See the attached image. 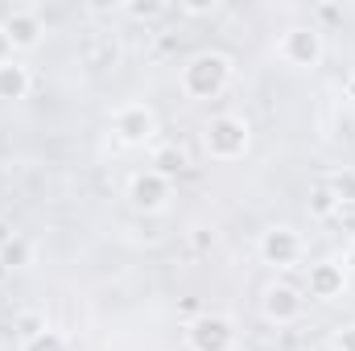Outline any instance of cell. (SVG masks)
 <instances>
[{"instance_id": "3957f363", "label": "cell", "mask_w": 355, "mask_h": 351, "mask_svg": "<svg viewBox=\"0 0 355 351\" xmlns=\"http://www.w3.org/2000/svg\"><path fill=\"white\" fill-rule=\"evenodd\" d=\"M190 343H194V351H232L236 331L227 318H198L190 327Z\"/></svg>"}, {"instance_id": "5bb4252c", "label": "cell", "mask_w": 355, "mask_h": 351, "mask_svg": "<svg viewBox=\"0 0 355 351\" xmlns=\"http://www.w3.org/2000/svg\"><path fill=\"white\" fill-rule=\"evenodd\" d=\"M153 166H157V174L166 178V174H174V170H182V166H186V157H182L178 149H162V153L153 157Z\"/></svg>"}, {"instance_id": "7c38bea8", "label": "cell", "mask_w": 355, "mask_h": 351, "mask_svg": "<svg viewBox=\"0 0 355 351\" xmlns=\"http://www.w3.org/2000/svg\"><path fill=\"white\" fill-rule=\"evenodd\" d=\"M327 190L335 194V203H339V207H343V203H355V174H352V170H347V174H335Z\"/></svg>"}, {"instance_id": "52a82bcc", "label": "cell", "mask_w": 355, "mask_h": 351, "mask_svg": "<svg viewBox=\"0 0 355 351\" xmlns=\"http://www.w3.org/2000/svg\"><path fill=\"white\" fill-rule=\"evenodd\" d=\"M343 289V264L322 261L310 268V298H335Z\"/></svg>"}, {"instance_id": "9c48e42d", "label": "cell", "mask_w": 355, "mask_h": 351, "mask_svg": "<svg viewBox=\"0 0 355 351\" xmlns=\"http://www.w3.org/2000/svg\"><path fill=\"white\" fill-rule=\"evenodd\" d=\"M4 37H8V46L29 50V46H37V21H33V17H25V12H12V17H8V25H4Z\"/></svg>"}, {"instance_id": "4fadbf2b", "label": "cell", "mask_w": 355, "mask_h": 351, "mask_svg": "<svg viewBox=\"0 0 355 351\" xmlns=\"http://www.w3.org/2000/svg\"><path fill=\"white\" fill-rule=\"evenodd\" d=\"M25 351H67V348H62V339L54 331H37V335H29Z\"/></svg>"}, {"instance_id": "2e32d148", "label": "cell", "mask_w": 355, "mask_h": 351, "mask_svg": "<svg viewBox=\"0 0 355 351\" xmlns=\"http://www.w3.org/2000/svg\"><path fill=\"white\" fill-rule=\"evenodd\" d=\"M8 240H12V232H8V228H4V223H0V248H4V244H8Z\"/></svg>"}, {"instance_id": "ba28073f", "label": "cell", "mask_w": 355, "mask_h": 351, "mask_svg": "<svg viewBox=\"0 0 355 351\" xmlns=\"http://www.w3.org/2000/svg\"><path fill=\"white\" fill-rule=\"evenodd\" d=\"M116 128H120L124 141H145V137L153 132V116H149L145 108H128V112L116 116Z\"/></svg>"}, {"instance_id": "30bf717a", "label": "cell", "mask_w": 355, "mask_h": 351, "mask_svg": "<svg viewBox=\"0 0 355 351\" xmlns=\"http://www.w3.org/2000/svg\"><path fill=\"white\" fill-rule=\"evenodd\" d=\"M29 91V75L17 62H0V99H21Z\"/></svg>"}, {"instance_id": "7a4b0ae2", "label": "cell", "mask_w": 355, "mask_h": 351, "mask_svg": "<svg viewBox=\"0 0 355 351\" xmlns=\"http://www.w3.org/2000/svg\"><path fill=\"white\" fill-rule=\"evenodd\" d=\"M223 75H227V62L219 54H202L186 67V91L190 95H211V91H219Z\"/></svg>"}, {"instance_id": "8fae6325", "label": "cell", "mask_w": 355, "mask_h": 351, "mask_svg": "<svg viewBox=\"0 0 355 351\" xmlns=\"http://www.w3.org/2000/svg\"><path fill=\"white\" fill-rule=\"evenodd\" d=\"M289 42L297 46V54H293V62H297V67H310V62L318 58V37H314V33L297 29V33H289Z\"/></svg>"}, {"instance_id": "e0dca14e", "label": "cell", "mask_w": 355, "mask_h": 351, "mask_svg": "<svg viewBox=\"0 0 355 351\" xmlns=\"http://www.w3.org/2000/svg\"><path fill=\"white\" fill-rule=\"evenodd\" d=\"M347 268L355 273V244H352V252H347Z\"/></svg>"}, {"instance_id": "5b68a950", "label": "cell", "mask_w": 355, "mask_h": 351, "mask_svg": "<svg viewBox=\"0 0 355 351\" xmlns=\"http://www.w3.org/2000/svg\"><path fill=\"white\" fill-rule=\"evenodd\" d=\"M132 207H141V211H162L166 207V198H170V182L157 174V170H149V174H137L132 178Z\"/></svg>"}, {"instance_id": "6da1fadb", "label": "cell", "mask_w": 355, "mask_h": 351, "mask_svg": "<svg viewBox=\"0 0 355 351\" xmlns=\"http://www.w3.org/2000/svg\"><path fill=\"white\" fill-rule=\"evenodd\" d=\"M248 149V124L240 116H219L207 124V153L219 162H232Z\"/></svg>"}, {"instance_id": "8992f818", "label": "cell", "mask_w": 355, "mask_h": 351, "mask_svg": "<svg viewBox=\"0 0 355 351\" xmlns=\"http://www.w3.org/2000/svg\"><path fill=\"white\" fill-rule=\"evenodd\" d=\"M265 314L268 318H277V323H293L297 314H302V298H297V289H289V285H272L265 293Z\"/></svg>"}, {"instance_id": "277c9868", "label": "cell", "mask_w": 355, "mask_h": 351, "mask_svg": "<svg viewBox=\"0 0 355 351\" xmlns=\"http://www.w3.org/2000/svg\"><path fill=\"white\" fill-rule=\"evenodd\" d=\"M261 257H265L268 264H293L297 257H302V240H297V232L293 228H268L265 240H261Z\"/></svg>"}, {"instance_id": "9a60e30c", "label": "cell", "mask_w": 355, "mask_h": 351, "mask_svg": "<svg viewBox=\"0 0 355 351\" xmlns=\"http://www.w3.org/2000/svg\"><path fill=\"white\" fill-rule=\"evenodd\" d=\"M339 351H355V327H352V331H343V335H339Z\"/></svg>"}]
</instances>
